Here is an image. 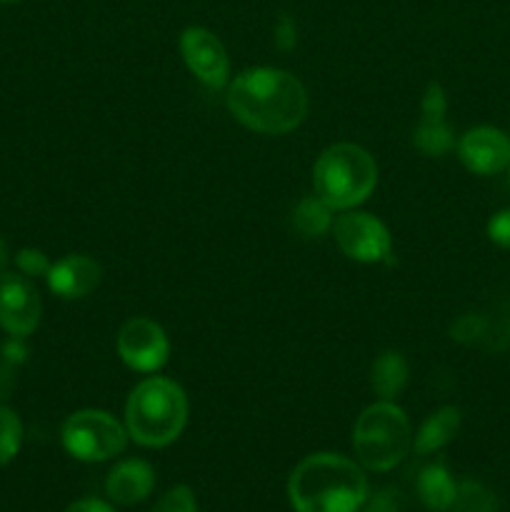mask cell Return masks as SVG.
Returning a JSON list of instances; mask_svg holds the SVG:
<instances>
[{
    "label": "cell",
    "mask_w": 510,
    "mask_h": 512,
    "mask_svg": "<svg viewBox=\"0 0 510 512\" xmlns=\"http://www.w3.org/2000/svg\"><path fill=\"white\" fill-rule=\"evenodd\" d=\"M225 103L238 123L263 135L290 133L308 115L303 83L278 68H250L235 75Z\"/></svg>",
    "instance_id": "6da1fadb"
},
{
    "label": "cell",
    "mask_w": 510,
    "mask_h": 512,
    "mask_svg": "<svg viewBox=\"0 0 510 512\" xmlns=\"http://www.w3.org/2000/svg\"><path fill=\"white\" fill-rule=\"evenodd\" d=\"M288 498L295 512H358L368 500V478L343 455L315 453L290 473Z\"/></svg>",
    "instance_id": "7a4b0ae2"
},
{
    "label": "cell",
    "mask_w": 510,
    "mask_h": 512,
    "mask_svg": "<svg viewBox=\"0 0 510 512\" xmlns=\"http://www.w3.org/2000/svg\"><path fill=\"white\" fill-rule=\"evenodd\" d=\"M188 423V398L175 380L148 378L135 385L125 405V430L145 448H165Z\"/></svg>",
    "instance_id": "3957f363"
},
{
    "label": "cell",
    "mask_w": 510,
    "mask_h": 512,
    "mask_svg": "<svg viewBox=\"0 0 510 512\" xmlns=\"http://www.w3.org/2000/svg\"><path fill=\"white\" fill-rule=\"evenodd\" d=\"M378 165L373 155L353 143L330 145L313 165L315 195L333 210H353L375 190Z\"/></svg>",
    "instance_id": "277c9868"
},
{
    "label": "cell",
    "mask_w": 510,
    "mask_h": 512,
    "mask_svg": "<svg viewBox=\"0 0 510 512\" xmlns=\"http://www.w3.org/2000/svg\"><path fill=\"white\" fill-rule=\"evenodd\" d=\"M413 445L408 415L393 400H380L365 408L353 428L358 463L373 473H388L403 463Z\"/></svg>",
    "instance_id": "5b68a950"
},
{
    "label": "cell",
    "mask_w": 510,
    "mask_h": 512,
    "mask_svg": "<svg viewBox=\"0 0 510 512\" xmlns=\"http://www.w3.org/2000/svg\"><path fill=\"white\" fill-rule=\"evenodd\" d=\"M63 448L83 463H103L125 450L128 430L105 410H78L63 425Z\"/></svg>",
    "instance_id": "8992f818"
},
{
    "label": "cell",
    "mask_w": 510,
    "mask_h": 512,
    "mask_svg": "<svg viewBox=\"0 0 510 512\" xmlns=\"http://www.w3.org/2000/svg\"><path fill=\"white\" fill-rule=\"evenodd\" d=\"M333 235L345 258L355 263H393V240L375 215L350 210L335 220Z\"/></svg>",
    "instance_id": "52a82bcc"
},
{
    "label": "cell",
    "mask_w": 510,
    "mask_h": 512,
    "mask_svg": "<svg viewBox=\"0 0 510 512\" xmlns=\"http://www.w3.org/2000/svg\"><path fill=\"white\" fill-rule=\"evenodd\" d=\"M118 355L130 370L155 373L168 363V335L150 318L128 320L118 333Z\"/></svg>",
    "instance_id": "ba28073f"
},
{
    "label": "cell",
    "mask_w": 510,
    "mask_h": 512,
    "mask_svg": "<svg viewBox=\"0 0 510 512\" xmlns=\"http://www.w3.org/2000/svg\"><path fill=\"white\" fill-rule=\"evenodd\" d=\"M40 295L30 278L15 273L0 275V328L10 338H28L40 323Z\"/></svg>",
    "instance_id": "9c48e42d"
},
{
    "label": "cell",
    "mask_w": 510,
    "mask_h": 512,
    "mask_svg": "<svg viewBox=\"0 0 510 512\" xmlns=\"http://www.w3.org/2000/svg\"><path fill=\"white\" fill-rule=\"evenodd\" d=\"M180 53L190 73L208 88H223L230 75V60L223 43L208 28L190 25L180 35Z\"/></svg>",
    "instance_id": "30bf717a"
},
{
    "label": "cell",
    "mask_w": 510,
    "mask_h": 512,
    "mask_svg": "<svg viewBox=\"0 0 510 512\" xmlns=\"http://www.w3.org/2000/svg\"><path fill=\"white\" fill-rule=\"evenodd\" d=\"M455 148L460 163L475 175H498L510 165V138L490 125L468 130Z\"/></svg>",
    "instance_id": "8fae6325"
},
{
    "label": "cell",
    "mask_w": 510,
    "mask_h": 512,
    "mask_svg": "<svg viewBox=\"0 0 510 512\" xmlns=\"http://www.w3.org/2000/svg\"><path fill=\"white\" fill-rule=\"evenodd\" d=\"M48 288L63 300L88 298L103 280V268L88 255H65L48 270Z\"/></svg>",
    "instance_id": "7c38bea8"
},
{
    "label": "cell",
    "mask_w": 510,
    "mask_h": 512,
    "mask_svg": "<svg viewBox=\"0 0 510 512\" xmlns=\"http://www.w3.org/2000/svg\"><path fill=\"white\" fill-rule=\"evenodd\" d=\"M155 488V470L145 460H123L115 465L105 480V493L108 500L115 505H138L153 493Z\"/></svg>",
    "instance_id": "4fadbf2b"
},
{
    "label": "cell",
    "mask_w": 510,
    "mask_h": 512,
    "mask_svg": "<svg viewBox=\"0 0 510 512\" xmlns=\"http://www.w3.org/2000/svg\"><path fill=\"white\" fill-rule=\"evenodd\" d=\"M418 498L430 512H448L453 505L458 483L453 480L445 463H430L418 473Z\"/></svg>",
    "instance_id": "5bb4252c"
},
{
    "label": "cell",
    "mask_w": 510,
    "mask_h": 512,
    "mask_svg": "<svg viewBox=\"0 0 510 512\" xmlns=\"http://www.w3.org/2000/svg\"><path fill=\"white\" fill-rule=\"evenodd\" d=\"M460 410L453 405H445V408L435 410L423 425H420L418 435H415V453L418 455H430L438 453L440 448L450 443V440L458 435L460 430Z\"/></svg>",
    "instance_id": "9a60e30c"
},
{
    "label": "cell",
    "mask_w": 510,
    "mask_h": 512,
    "mask_svg": "<svg viewBox=\"0 0 510 512\" xmlns=\"http://www.w3.org/2000/svg\"><path fill=\"white\" fill-rule=\"evenodd\" d=\"M408 360L398 350H385L375 358L370 370V385L380 400H395L408 385Z\"/></svg>",
    "instance_id": "2e32d148"
},
{
    "label": "cell",
    "mask_w": 510,
    "mask_h": 512,
    "mask_svg": "<svg viewBox=\"0 0 510 512\" xmlns=\"http://www.w3.org/2000/svg\"><path fill=\"white\" fill-rule=\"evenodd\" d=\"M333 223V208L318 195H308L293 210V228L308 240L323 238L325 233L333 230Z\"/></svg>",
    "instance_id": "e0dca14e"
},
{
    "label": "cell",
    "mask_w": 510,
    "mask_h": 512,
    "mask_svg": "<svg viewBox=\"0 0 510 512\" xmlns=\"http://www.w3.org/2000/svg\"><path fill=\"white\" fill-rule=\"evenodd\" d=\"M413 143L420 153L430 155V158H443V155H448L458 145L450 125L440 115H420Z\"/></svg>",
    "instance_id": "ac0fdd59"
},
{
    "label": "cell",
    "mask_w": 510,
    "mask_h": 512,
    "mask_svg": "<svg viewBox=\"0 0 510 512\" xmlns=\"http://www.w3.org/2000/svg\"><path fill=\"white\" fill-rule=\"evenodd\" d=\"M448 512H500L498 495L480 480H463Z\"/></svg>",
    "instance_id": "d6986e66"
},
{
    "label": "cell",
    "mask_w": 510,
    "mask_h": 512,
    "mask_svg": "<svg viewBox=\"0 0 510 512\" xmlns=\"http://www.w3.org/2000/svg\"><path fill=\"white\" fill-rule=\"evenodd\" d=\"M23 340L25 338H10L8 343L0 345V403H5L13 395L18 370L28 360V348H25Z\"/></svg>",
    "instance_id": "ffe728a7"
},
{
    "label": "cell",
    "mask_w": 510,
    "mask_h": 512,
    "mask_svg": "<svg viewBox=\"0 0 510 512\" xmlns=\"http://www.w3.org/2000/svg\"><path fill=\"white\" fill-rule=\"evenodd\" d=\"M485 335L480 348L488 353H505L510 350V305H495V310H485Z\"/></svg>",
    "instance_id": "44dd1931"
},
{
    "label": "cell",
    "mask_w": 510,
    "mask_h": 512,
    "mask_svg": "<svg viewBox=\"0 0 510 512\" xmlns=\"http://www.w3.org/2000/svg\"><path fill=\"white\" fill-rule=\"evenodd\" d=\"M20 445H23V423L13 408L0 403V468L13 463L15 455L20 453Z\"/></svg>",
    "instance_id": "7402d4cb"
},
{
    "label": "cell",
    "mask_w": 510,
    "mask_h": 512,
    "mask_svg": "<svg viewBox=\"0 0 510 512\" xmlns=\"http://www.w3.org/2000/svg\"><path fill=\"white\" fill-rule=\"evenodd\" d=\"M485 335V318L483 313H465L450 328V338L460 345H470V348H480Z\"/></svg>",
    "instance_id": "603a6c76"
},
{
    "label": "cell",
    "mask_w": 510,
    "mask_h": 512,
    "mask_svg": "<svg viewBox=\"0 0 510 512\" xmlns=\"http://www.w3.org/2000/svg\"><path fill=\"white\" fill-rule=\"evenodd\" d=\"M150 512H198V500L188 485H175L155 503Z\"/></svg>",
    "instance_id": "cb8c5ba5"
},
{
    "label": "cell",
    "mask_w": 510,
    "mask_h": 512,
    "mask_svg": "<svg viewBox=\"0 0 510 512\" xmlns=\"http://www.w3.org/2000/svg\"><path fill=\"white\" fill-rule=\"evenodd\" d=\"M15 265H18L20 275L25 278H45L50 270V260L43 250L38 248H23L15 255Z\"/></svg>",
    "instance_id": "d4e9b609"
},
{
    "label": "cell",
    "mask_w": 510,
    "mask_h": 512,
    "mask_svg": "<svg viewBox=\"0 0 510 512\" xmlns=\"http://www.w3.org/2000/svg\"><path fill=\"white\" fill-rule=\"evenodd\" d=\"M488 238L493 240L498 248L510 250V208L498 210V213L488 220Z\"/></svg>",
    "instance_id": "484cf974"
},
{
    "label": "cell",
    "mask_w": 510,
    "mask_h": 512,
    "mask_svg": "<svg viewBox=\"0 0 510 512\" xmlns=\"http://www.w3.org/2000/svg\"><path fill=\"white\" fill-rule=\"evenodd\" d=\"M363 512H400L398 498L393 490H378L375 495H368L365 505L360 508Z\"/></svg>",
    "instance_id": "4316f807"
},
{
    "label": "cell",
    "mask_w": 510,
    "mask_h": 512,
    "mask_svg": "<svg viewBox=\"0 0 510 512\" xmlns=\"http://www.w3.org/2000/svg\"><path fill=\"white\" fill-rule=\"evenodd\" d=\"M295 40H298V28H295L293 18L283 15L278 20V25H275V43H278L280 50H290L295 45Z\"/></svg>",
    "instance_id": "83f0119b"
},
{
    "label": "cell",
    "mask_w": 510,
    "mask_h": 512,
    "mask_svg": "<svg viewBox=\"0 0 510 512\" xmlns=\"http://www.w3.org/2000/svg\"><path fill=\"white\" fill-rule=\"evenodd\" d=\"M65 512H115L113 505L103 503L98 498H83V500H75L73 505H68Z\"/></svg>",
    "instance_id": "f1b7e54d"
},
{
    "label": "cell",
    "mask_w": 510,
    "mask_h": 512,
    "mask_svg": "<svg viewBox=\"0 0 510 512\" xmlns=\"http://www.w3.org/2000/svg\"><path fill=\"white\" fill-rule=\"evenodd\" d=\"M5 268H8V248H5L3 238H0V275L5 273Z\"/></svg>",
    "instance_id": "f546056e"
},
{
    "label": "cell",
    "mask_w": 510,
    "mask_h": 512,
    "mask_svg": "<svg viewBox=\"0 0 510 512\" xmlns=\"http://www.w3.org/2000/svg\"><path fill=\"white\" fill-rule=\"evenodd\" d=\"M10 3H20V0H0V5H10Z\"/></svg>",
    "instance_id": "4dcf8cb0"
},
{
    "label": "cell",
    "mask_w": 510,
    "mask_h": 512,
    "mask_svg": "<svg viewBox=\"0 0 510 512\" xmlns=\"http://www.w3.org/2000/svg\"><path fill=\"white\" fill-rule=\"evenodd\" d=\"M508 183H510V165H508Z\"/></svg>",
    "instance_id": "1f68e13d"
}]
</instances>
